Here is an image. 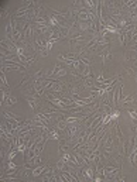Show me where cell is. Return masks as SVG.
Returning a JSON list of instances; mask_svg holds the SVG:
<instances>
[{
	"mask_svg": "<svg viewBox=\"0 0 137 182\" xmlns=\"http://www.w3.org/2000/svg\"><path fill=\"white\" fill-rule=\"evenodd\" d=\"M4 117H6V120H14V121H23L17 114L14 113H10V112H4Z\"/></svg>",
	"mask_w": 137,
	"mask_h": 182,
	"instance_id": "7a4b0ae2",
	"label": "cell"
},
{
	"mask_svg": "<svg viewBox=\"0 0 137 182\" xmlns=\"http://www.w3.org/2000/svg\"><path fill=\"white\" fill-rule=\"evenodd\" d=\"M2 83H3V88H7L8 89V83H7V78H6V75H4V71H2Z\"/></svg>",
	"mask_w": 137,
	"mask_h": 182,
	"instance_id": "277c9868",
	"label": "cell"
},
{
	"mask_svg": "<svg viewBox=\"0 0 137 182\" xmlns=\"http://www.w3.org/2000/svg\"><path fill=\"white\" fill-rule=\"evenodd\" d=\"M45 170H47V165L38 167V168H34V170H31V175H34V177H38V175H41Z\"/></svg>",
	"mask_w": 137,
	"mask_h": 182,
	"instance_id": "3957f363",
	"label": "cell"
},
{
	"mask_svg": "<svg viewBox=\"0 0 137 182\" xmlns=\"http://www.w3.org/2000/svg\"><path fill=\"white\" fill-rule=\"evenodd\" d=\"M99 57L102 58V66H103L108 61L112 59V52H110V49H109V48H105V49H102V51L99 52Z\"/></svg>",
	"mask_w": 137,
	"mask_h": 182,
	"instance_id": "6da1fadb",
	"label": "cell"
}]
</instances>
